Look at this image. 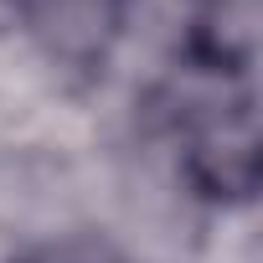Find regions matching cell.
<instances>
[{
    "instance_id": "cell-1",
    "label": "cell",
    "mask_w": 263,
    "mask_h": 263,
    "mask_svg": "<svg viewBox=\"0 0 263 263\" xmlns=\"http://www.w3.org/2000/svg\"><path fill=\"white\" fill-rule=\"evenodd\" d=\"M186 171L206 196H248L258 181V135H253V98L237 93L212 103V114L186 140Z\"/></svg>"
},
{
    "instance_id": "cell-2",
    "label": "cell",
    "mask_w": 263,
    "mask_h": 263,
    "mask_svg": "<svg viewBox=\"0 0 263 263\" xmlns=\"http://www.w3.org/2000/svg\"><path fill=\"white\" fill-rule=\"evenodd\" d=\"M21 263H119V258L108 248H98V242H62V248H42V253H31Z\"/></svg>"
}]
</instances>
